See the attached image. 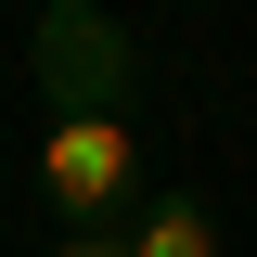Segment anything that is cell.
<instances>
[{
	"instance_id": "cell-4",
	"label": "cell",
	"mask_w": 257,
	"mask_h": 257,
	"mask_svg": "<svg viewBox=\"0 0 257 257\" xmlns=\"http://www.w3.org/2000/svg\"><path fill=\"white\" fill-rule=\"evenodd\" d=\"M64 257H128V231H64Z\"/></svg>"
},
{
	"instance_id": "cell-1",
	"label": "cell",
	"mask_w": 257,
	"mask_h": 257,
	"mask_svg": "<svg viewBox=\"0 0 257 257\" xmlns=\"http://www.w3.org/2000/svg\"><path fill=\"white\" fill-rule=\"evenodd\" d=\"M39 193L64 206V231H103L142 193V142H128V116H52V142H39Z\"/></svg>"
},
{
	"instance_id": "cell-3",
	"label": "cell",
	"mask_w": 257,
	"mask_h": 257,
	"mask_svg": "<svg viewBox=\"0 0 257 257\" xmlns=\"http://www.w3.org/2000/svg\"><path fill=\"white\" fill-rule=\"evenodd\" d=\"M128 257H219V206H206V193H142Z\"/></svg>"
},
{
	"instance_id": "cell-2",
	"label": "cell",
	"mask_w": 257,
	"mask_h": 257,
	"mask_svg": "<svg viewBox=\"0 0 257 257\" xmlns=\"http://www.w3.org/2000/svg\"><path fill=\"white\" fill-rule=\"evenodd\" d=\"M39 90H52L64 116H116V90H128V26L90 13V0H52V13H39Z\"/></svg>"
}]
</instances>
